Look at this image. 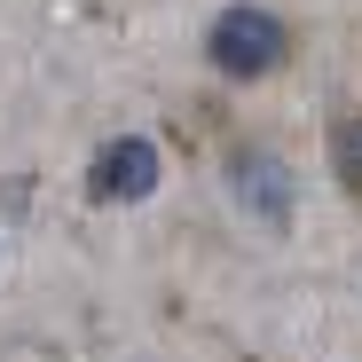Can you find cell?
<instances>
[{
    "label": "cell",
    "instance_id": "1",
    "mask_svg": "<svg viewBox=\"0 0 362 362\" xmlns=\"http://www.w3.org/2000/svg\"><path fill=\"white\" fill-rule=\"evenodd\" d=\"M205 55H213L221 79H268V71H284L291 32H284L276 8H221L213 32H205Z\"/></svg>",
    "mask_w": 362,
    "mask_h": 362
},
{
    "label": "cell",
    "instance_id": "2",
    "mask_svg": "<svg viewBox=\"0 0 362 362\" xmlns=\"http://www.w3.org/2000/svg\"><path fill=\"white\" fill-rule=\"evenodd\" d=\"M158 189V142L150 134H118L95 150V173H87V197L95 205H134Z\"/></svg>",
    "mask_w": 362,
    "mask_h": 362
},
{
    "label": "cell",
    "instance_id": "3",
    "mask_svg": "<svg viewBox=\"0 0 362 362\" xmlns=\"http://www.w3.org/2000/svg\"><path fill=\"white\" fill-rule=\"evenodd\" d=\"M228 189H236V205H245L252 221H268V228L291 221V173H284V158H268V150H236Z\"/></svg>",
    "mask_w": 362,
    "mask_h": 362
},
{
    "label": "cell",
    "instance_id": "4",
    "mask_svg": "<svg viewBox=\"0 0 362 362\" xmlns=\"http://www.w3.org/2000/svg\"><path fill=\"white\" fill-rule=\"evenodd\" d=\"M339 150H346V173L362 181V118H346V127H339Z\"/></svg>",
    "mask_w": 362,
    "mask_h": 362
}]
</instances>
